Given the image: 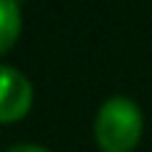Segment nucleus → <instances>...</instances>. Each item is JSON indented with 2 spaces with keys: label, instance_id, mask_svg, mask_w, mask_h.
I'll return each mask as SVG.
<instances>
[{
  "label": "nucleus",
  "instance_id": "nucleus-1",
  "mask_svg": "<svg viewBox=\"0 0 152 152\" xmlns=\"http://www.w3.org/2000/svg\"><path fill=\"white\" fill-rule=\"evenodd\" d=\"M142 110L134 99L112 96L99 107L94 131L102 152H131L142 136Z\"/></svg>",
  "mask_w": 152,
  "mask_h": 152
},
{
  "label": "nucleus",
  "instance_id": "nucleus-3",
  "mask_svg": "<svg viewBox=\"0 0 152 152\" xmlns=\"http://www.w3.org/2000/svg\"><path fill=\"white\" fill-rule=\"evenodd\" d=\"M0 16H3V37H0V51H8L19 35V24H21V16H19V8L13 0H0Z\"/></svg>",
  "mask_w": 152,
  "mask_h": 152
},
{
  "label": "nucleus",
  "instance_id": "nucleus-4",
  "mask_svg": "<svg viewBox=\"0 0 152 152\" xmlns=\"http://www.w3.org/2000/svg\"><path fill=\"white\" fill-rule=\"evenodd\" d=\"M5 152H45L43 147H35V144H13L11 150H5Z\"/></svg>",
  "mask_w": 152,
  "mask_h": 152
},
{
  "label": "nucleus",
  "instance_id": "nucleus-2",
  "mask_svg": "<svg viewBox=\"0 0 152 152\" xmlns=\"http://www.w3.org/2000/svg\"><path fill=\"white\" fill-rule=\"evenodd\" d=\"M32 104V86L29 80L13 69V67H3V102H0V120L3 123H13L21 115H27Z\"/></svg>",
  "mask_w": 152,
  "mask_h": 152
}]
</instances>
